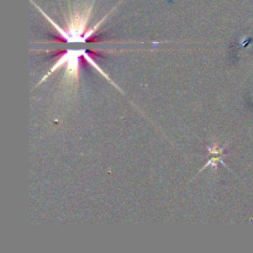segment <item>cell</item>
<instances>
[{"mask_svg":"<svg viewBox=\"0 0 253 253\" xmlns=\"http://www.w3.org/2000/svg\"><path fill=\"white\" fill-rule=\"evenodd\" d=\"M36 6V5H35ZM37 9L40 10L42 15L46 17L47 21L53 26V29L56 30L58 36L63 40L64 42L69 44H85L91 37L94 36V34L96 32V30L101 26L104 21H105L106 17L109 15H106L104 19H101L95 26L89 27V20H90L91 10H93V4L85 5V6H81L78 9L74 10L71 15L68 16V20H67L66 27H62L59 25H57L51 17L47 14H44L39 6H36Z\"/></svg>","mask_w":253,"mask_h":253,"instance_id":"6da1fadb","label":"cell"},{"mask_svg":"<svg viewBox=\"0 0 253 253\" xmlns=\"http://www.w3.org/2000/svg\"><path fill=\"white\" fill-rule=\"evenodd\" d=\"M85 52H86L85 48H71V49H67V51L63 52L62 54H59L56 63L52 66V68L47 72L46 76H44L43 78L40 79L37 85L43 83V82L46 81L47 78H49L54 72H57L61 68H64L63 84L67 86V88L76 86L77 83H78V78H79L81 58H84Z\"/></svg>","mask_w":253,"mask_h":253,"instance_id":"7a4b0ae2","label":"cell"}]
</instances>
